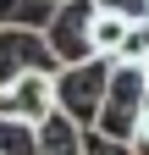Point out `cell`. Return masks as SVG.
I'll return each mask as SVG.
<instances>
[{
    "label": "cell",
    "instance_id": "1",
    "mask_svg": "<svg viewBox=\"0 0 149 155\" xmlns=\"http://www.w3.org/2000/svg\"><path fill=\"white\" fill-rule=\"evenodd\" d=\"M105 78H110V61H105V55H88V61L55 67V72H50L55 111L88 133V127H94V116H100V100H105Z\"/></svg>",
    "mask_w": 149,
    "mask_h": 155
},
{
    "label": "cell",
    "instance_id": "2",
    "mask_svg": "<svg viewBox=\"0 0 149 155\" xmlns=\"http://www.w3.org/2000/svg\"><path fill=\"white\" fill-rule=\"evenodd\" d=\"M144 89L149 78L138 61H110V78H105V100H100V116H94V133L105 139H133V127L144 122Z\"/></svg>",
    "mask_w": 149,
    "mask_h": 155
},
{
    "label": "cell",
    "instance_id": "3",
    "mask_svg": "<svg viewBox=\"0 0 149 155\" xmlns=\"http://www.w3.org/2000/svg\"><path fill=\"white\" fill-rule=\"evenodd\" d=\"M88 22H94V0H55L50 17H44V45L55 55V67H72V61H88L94 45H88Z\"/></svg>",
    "mask_w": 149,
    "mask_h": 155
},
{
    "label": "cell",
    "instance_id": "4",
    "mask_svg": "<svg viewBox=\"0 0 149 155\" xmlns=\"http://www.w3.org/2000/svg\"><path fill=\"white\" fill-rule=\"evenodd\" d=\"M28 72H55V55L39 28H0V83Z\"/></svg>",
    "mask_w": 149,
    "mask_h": 155
},
{
    "label": "cell",
    "instance_id": "5",
    "mask_svg": "<svg viewBox=\"0 0 149 155\" xmlns=\"http://www.w3.org/2000/svg\"><path fill=\"white\" fill-rule=\"evenodd\" d=\"M50 111H55L50 72H28V78H11V83H0V116L39 122V116H50Z\"/></svg>",
    "mask_w": 149,
    "mask_h": 155
},
{
    "label": "cell",
    "instance_id": "6",
    "mask_svg": "<svg viewBox=\"0 0 149 155\" xmlns=\"http://www.w3.org/2000/svg\"><path fill=\"white\" fill-rule=\"evenodd\" d=\"M33 155H83V127L66 122L61 111H50L33 122Z\"/></svg>",
    "mask_w": 149,
    "mask_h": 155
},
{
    "label": "cell",
    "instance_id": "7",
    "mask_svg": "<svg viewBox=\"0 0 149 155\" xmlns=\"http://www.w3.org/2000/svg\"><path fill=\"white\" fill-rule=\"evenodd\" d=\"M127 17H116V11H100L94 6V22H88V45H94V55H105V61H116L122 55V39H127Z\"/></svg>",
    "mask_w": 149,
    "mask_h": 155
},
{
    "label": "cell",
    "instance_id": "8",
    "mask_svg": "<svg viewBox=\"0 0 149 155\" xmlns=\"http://www.w3.org/2000/svg\"><path fill=\"white\" fill-rule=\"evenodd\" d=\"M55 0H0V28H44Z\"/></svg>",
    "mask_w": 149,
    "mask_h": 155
},
{
    "label": "cell",
    "instance_id": "9",
    "mask_svg": "<svg viewBox=\"0 0 149 155\" xmlns=\"http://www.w3.org/2000/svg\"><path fill=\"white\" fill-rule=\"evenodd\" d=\"M0 155H33V122L0 116Z\"/></svg>",
    "mask_w": 149,
    "mask_h": 155
},
{
    "label": "cell",
    "instance_id": "10",
    "mask_svg": "<svg viewBox=\"0 0 149 155\" xmlns=\"http://www.w3.org/2000/svg\"><path fill=\"white\" fill-rule=\"evenodd\" d=\"M83 155H133V144L105 139V133H94V127H88V133H83Z\"/></svg>",
    "mask_w": 149,
    "mask_h": 155
},
{
    "label": "cell",
    "instance_id": "11",
    "mask_svg": "<svg viewBox=\"0 0 149 155\" xmlns=\"http://www.w3.org/2000/svg\"><path fill=\"white\" fill-rule=\"evenodd\" d=\"M127 144H133V155H149V122H138V127H133V139H127Z\"/></svg>",
    "mask_w": 149,
    "mask_h": 155
},
{
    "label": "cell",
    "instance_id": "12",
    "mask_svg": "<svg viewBox=\"0 0 149 155\" xmlns=\"http://www.w3.org/2000/svg\"><path fill=\"white\" fill-rule=\"evenodd\" d=\"M144 122H149V89H144Z\"/></svg>",
    "mask_w": 149,
    "mask_h": 155
},
{
    "label": "cell",
    "instance_id": "13",
    "mask_svg": "<svg viewBox=\"0 0 149 155\" xmlns=\"http://www.w3.org/2000/svg\"><path fill=\"white\" fill-rule=\"evenodd\" d=\"M138 67H144V78H149V55H144V61H138Z\"/></svg>",
    "mask_w": 149,
    "mask_h": 155
}]
</instances>
